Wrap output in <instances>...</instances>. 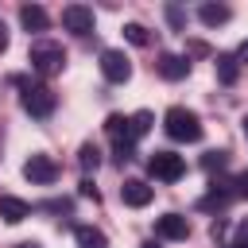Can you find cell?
<instances>
[{
  "instance_id": "1",
  "label": "cell",
  "mask_w": 248,
  "mask_h": 248,
  "mask_svg": "<svg viewBox=\"0 0 248 248\" xmlns=\"http://www.w3.org/2000/svg\"><path fill=\"white\" fill-rule=\"evenodd\" d=\"M16 85H19V105H23V112H31V116H39V120H46V116L54 112L58 97L50 93V85H43V81H35V78H16Z\"/></svg>"
},
{
  "instance_id": "2",
  "label": "cell",
  "mask_w": 248,
  "mask_h": 248,
  "mask_svg": "<svg viewBox=\"0 0 248 248\" xmlns=\"http://www.w3.org/2000/svg\"><path fill=\"white\" fill-rule=\"evenodd\" d=\"M163 128H167V136L178 140V143H198V140H202V120H198V112H190V108H182V105L167 108Z\"/></svg>"
},
{
  "instance_id": "3",
  "label": "cell",
  "mask_w": 248,
  "mask_h": 248,
  "mask_svg": "<svg viewBox=\"0 0 248 248\" xmlns=\"http://www.w3.org/2000/svg\"><path fill=\"white\" fill-rule=\"evenodd\" d=\"M27 62H31V70H35L39 78H50V74H58V70L66 66V50H62V43L35 39V43H31V54H27Z\"/></svg>"
},
{
  "instance_id": "4",
  "label": "cell",
  "mask_w": 248,
  "mask_h": 248,
  "mask_svg": "<svg viewBox=\"0 0 248 248\" xmlns=\"http://www.w3.org/2000/svg\"><path fill=\"white\" fill-rule=\"evenodd\" d=\"M147 170H151L155 182H178V178L186 174V159L174 155V151H155V155L147 159Z\"/></svg>"
},
{
  "instance_id": "5",
  "label": "cell",
  "mask_w": 248,
  "mask_h": 248,
  "mask_svg": "<svg viewBox=\"0 0 248 248\" xmlns=\"http://www.w3.org/2000/svg\"><path fill=\"white\" fill-rule=\"evenodd\" d=\"M23 178L35 182V186H50V182L58 178V163H54L50 155H31V159L23 163Z\"/></svg>"
},
{
  "instance_id": "6",
  "label": "cell",
  "mask_w": 248,
  "mask_h": 248,
  "mask_svg": "<svg viewBox=\"0 0 248 248\" xmlns=\"http://www.w3.org/2000/svg\"><path fill=\"white\" fill-rule=\"evenodd\" d=\"M93 8H85V4H66L62 8V27L66 31H74V35H93Z\"/></svg>"
},
{
  "instance_id": "7",
  "label": "cell",
  "mask_w": 248,
  "mask_h": 248,
  "mask_svg": "<svg viewBox=\"0 0 248 248\" xmlns=\"http://www.w3.org/2000/svg\"><path fill=\"white\" fill-rule=\"evenodd\" d=\"M101 74H105L108 81L124 85V81L132 78V62H128V54H124V50H105V54H101Z\"/></svg>"
},
{
  "instance_id": "8",
  "label": "cell",
  "mask_w": 248,
  "mask_h": 248,
  "mask_svg": "<svg viewBox=\"0 0 248 248\" xmlns=\"http://www.w3.org/2000/svg\"><path fill=\"white\" fill-rule=\"evenodd\" d=\"M155 236H159V240H186V236H190V221H186L182 213H163V217L155 221Z\"/></svg>"
},
{
  "instance_id": "9",
  "label": "cell",
  "mask_w": 248,
  "mask_h": 248,
  "mask_svg": "<svg viewBox=\"0 0 248 248\" xmlns=\"http://www.w3.org/2000/svg\"><path fill=\"white\" fill-rule=\"evenodd\" d=\"M120 202H124V205H132V209H143V205L151 202V186H147V182H140V178H128V182L120 186Z\"/></svg>"
},
{
  "instance_id": "10",
  "label": "cell",
  "mask_w": 248,
  "mask_h": 248,
  "mask_svg": "<svg viewBox=\"0 0 248 248\" xmlns=\"http://www.w3.org/2000/svg\"><path fill=\"white\" fill-rule=\"evenodd\" d=\"M0 217L8 225H19L23 217H31V205L23 198H12V194H0Z\"/></svg>"
},
{
  "instance_id": "11",
  "label": "cell",
  "mask_w": 248,
  "mask_h": 248,
  "mask_svg": "<svg viewBox=\"0 0 248 248\" xmlns=\"http://www.w3.org/2000/svg\"><path fill=\"white\" fill-rule=\"evenodd\" d=\"M159 74H163L167 81H182V78L190 74V58H182V54H163V58H159Z\"/></svg>"
},
{
  "instance_id": "12",
  "label": "cell",
  "mask_w": 248,
  "mask_h": 248,
  "mask_svg": "<svg viewBox=\"0 0 248 248\" xmlns=\"http://www.w3.org/2000/svg\"><path fill=\"white\" fill-rule=\"evenodd\" d=\"M74 240H78V248H108V236L101 229H93V225H78Z\"/></svg>"
},
{
  "instance_id": "13",
  "label": "cell",
  "mask_w": 248,
  "mask_h": 248,
  "mask_svg": "<svg viewBox=\"0 0 248 248\" xmlns=\"http://www.w3.org/2000/svg\"><path fill=\"white\" fill-rule=\"evenodd\" d=\"M19 23H23L27 31H46L50 19H46V12H43L39 4H23V8H19Z\"/></svg>"
},
{
  "instance_id": "14",
  "label": "cell",
  "mask_w": 248,
  "mask_h": 248,
  "mask_svg": "<svg viewBox=\"0 0 248 248\" xmlns=\"http://www.w3.org/2000/svg\"><path fill=\"white\" fill-rule=\"evenodd\" d=\"M105 132L112 136V143H136L132 140V128H128V116H120V112H112L105 120Z\"/></svg>"
},
{
  "instance_id": "15",
  "label": "cell",
  "mask_w": 248,
  "mask_h": 248,
  "mask_svg": "<svg viewBox=\"0 0 248 248\" xmlns=\"http://www.w3.org/2000/svg\"><path fill=\"white\" fill-rule=\"evenodd\" d=\"M232 12H229V4H202L198 8V19L205 23V27H217V23H225Z\"/></svg>"
},
{
  "instance_id": "16",
  "label": "cell",
  "mask_w": 248,
  "mask_h": 248,
  "mask_svg": "<svg viewBox=\"0 0 248 248\" xmlns=\"http://www.w3.org/2000/svg\"><path fill=\"white\" fill-rule=\"evenodd\" d=\"M236 70H240V62H236L232 54H217V78H221L225 85L236 81Z\"/></svg>"
},
{
  "instance_id": "17",
  "label": "cell",
  "mask_w": 248,
  "mask_h": 248,
  "mask_svg": "<svg viewBox=\"0 0 248 248\" xmlns=\"http://www.w3.org/2000/svg\"><path fill=\"white\" fill-rule=\"evenodd\" d=\"M128 128H132V140H140V136H147V132H151V112H147V108H140V112H132V116H128Z\"/></svg>"
},
{
  "instance_id": "18",
  "label": "cell",
  "mask_w": 248,
  "mask_h": 248,
  "mask_svg": "<svg viewBox=\"0 0 248 248\" xmlns=\"http://www.w3.org/2000/svg\"><path fill=\"white\" fill-rule=\"evenodd\" d=\"M124 39H128V43H136V46H147V43H151L147 27H140V23H128V27H124Z\"/></svg>"
},
{
  "instance_id": "19",
  "label": "cell",
  "mask_w": 248,
  "mask_h": 248,
  "mask_svg": "<svg viewBox=\"0 0 248 248\" xmlns=\"http://www.w3.org/2000/svg\"><path fill=\"white\" fill-rule=\"evenodd\" d=\"M78 163H81L85 170H97V163H101V151H97L93 143H81V155H78Z\"/></svg>"
},
{
  "instance_id": "20",
  "label": "cell",
  "mask_w": 248,
  "mask_h": 248,
  "mask_svg": "<svg viewBox=\"0 0 248 248\" xmlns=\"http://www.w3.org/2000/svg\"><path fill=\"white\" fill-rule=\"evenodd\" d=\"M225 163H229V155H225V151H209V155L202 159V167H205V170H221Z\"/></svg>"
},
{
  "instance_id": "21",
  "label": "cell",
  "mask_w": 248,
  "mask_h": 248,
  "mask_svg": "<svg viewBox=\"0 0 248 248\" xmlns=\"http://www.w3.org/2000/svg\"><path fill=\"white\" fill-rule=\"evenodd\" d=\"M167 19H170V27H186V12H182L178 4H170V8H167Z\"/></svg>"
},
{
  "instance_id": "22",
  "label": "cell",
  "mask_w": 248,
  "mask_h": 248,
  "mask_svg": "<svg viewBox=\"0 0 248 248\" xmlns=\"http://www.w3.org/2000/svg\"><path fill=\"white\" fill-rule=\"evenodd\" d=\"M225 248H248V221H244V225L236 229V236H232V240H229Z\"/></svg>"
},
{
  "instance_id": "23",
  "label": "cell",
  "mask_w": 248,
  "mask_h": 248,
  "mask_svg": "<svg viewBox=\"0 0 248 248\" xmlns=\"http://www.w3.org/2000/svg\"><path fill=\"white\" fill-rule=\"evenodd\" d=\"M232 194H236V198H248V170H240V174H236V182H232Z\"/></svg>"
},
{
  "instance_id": "24",
  "label": "cell",
  "mask_w": 248,
  "mask_h": 248,
  "mask_svg": "<svg viewBox=\"0 0 248 248\" xmlns=\"http://www.w3.org/2000/svg\"><path fill=\"white\" fill-rule=\"evenodd\" d=\"M81 194H85V198H97V186H93L89 178H81Z\"/></svg>"
},
{
  "instance_id": "25",
  "label": "cell",
  "mask_w": 248,
  "mask_h": 248,
  "mask_svg": "<svg viewBox=\"0 0 248 248\" xmlns=\"http://www.w3.org/2000/svg\"><path fill=\"white\" fill-rule=\"evenodd\" d=\"M236 62H240V66H248V39L240 43V50H236Z\"/></svg>"
},
{
  "instance_id": "26",
  "label": "cell",
  "mask_w": 248,
  "mask_h": 248,
  "mask_svg": "<svg viewBox=\"0 0 248 248\" xmlns=\"http://www.w3.org/2000/svg\"><path fill=\"white\" fill-rule=\"evenodd\" d=\"M8 50V27H4V19H0V54Z\"/></svg>"
},
{
  "instance_id": "27",
  "label": "cell",
  "mask_w": 248,
  "mask_h": 248,
  "mask_svg": "<svg viewBox=\"0 0 248 248\" xmlns=\"http://www.w3.org/2000/svg\"><path fill=\"white\" fill-rule=\"evenodd\" d=\"M16 248H43V244H39V240H19Z\"/></svg>"
},
{
  "instance_id": "28",
  "label": "cell",
  "mask_w": 248,
  "mask_h": 248,
  "mask_svg": "<svg viewBox=\"0 0 248 248\" xmlns=\"http://www.w3.org/2000/svg\"><path fill=\"white\" fill-rule=\"evenodd\" d=\"M140 248H159V244H155V240H143V244H140Z\"/></svg>"
},
{
  "instance_id": "29",
  "label": "cell",
  "mask_w": 248,
  "mask_h": 248,
  "mask_svg": "<svg viewBox=\"0 0 248 248\" xmlns=\"http://www.w3.org/2000/svg\"><path fill=\"white\" fill-rule=\"evenodd\" d=\"M240 124H244V136H248V116H244V120H240Z\"/></svg>"
}]
</instances>
